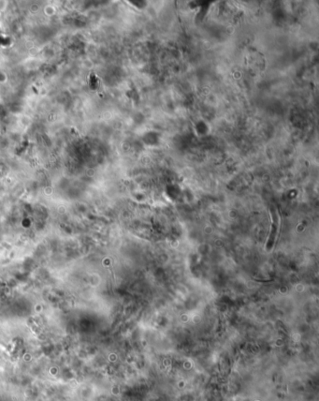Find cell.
I'll list each match as a JSON object with an SVG mask.
<instances>
[{"label":"cell","mask_w":319,"mask_h":401,"mask_svg":"<svg viewBox=\"0 0 319 401\" xmlns=\"http://www.w3.org/2000/svg\"><path fill=\"white\" fill-rule=\"evenodd\" d=\"M197 129V132L199 134H206L208 133V127H207L206 124L202 125V122H200L196 127Z\"/></svg>","instance_id":"obj_1"}]
</instances>
